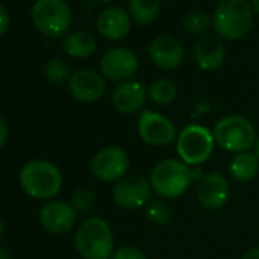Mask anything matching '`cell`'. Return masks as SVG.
I'll return each instance as SVG.
<instances>
[{
  "label": "cell",
  "mask_w": 259,
  "mask_h": 259,
  "mask_svg": "<svg viewBox=\"0 0 259 259\" xmlns=\"http://www.w3.org/2000/svg\"><path fill=\"white\" fill-rule=\"evenodd\" d=\"M212 23L220 38L241 40L253 26V8L248 0H220Z\"/></svg>",
  "instance_id": "277c9868"
},
{
  "label": "cell",
  "mask_w": 259,
  "mask_h": 259,
  "mask_svg": "<svg viewBox=\"0 0 259 259\" xmlns=\"http://www.w3.org/2000/svg\"><path fill=\"white\" fill-rule=\"evenodd\" d=\"M70 204L78 213H87L96 206V194L89 188H79L72 194Z\"/></svg>",
  "instance_id": "484cf974"
},
{
  "label": "cell",
  "mask_w": 259,
  "mask_h": 259,
  "mask_svg": "<svg viewBox=\"0 0 259 259\" xmlns=\"http://www.w3.org/2000/svg\"><path fill=\"white\" fill-rule=\"evenodd\" d=\"M145 215L148 221L154 226H166L171 223L174 212L168 200L165 198H154L145 206Z\"/></svg>",
  "instance_id": "603a6c76"
},
{
  "label": "cell",
  "mask_w": 259,
  "mask_h": 259,
  "mask_svg": "<svg viewBox=\"0 0 259 259\" xmlns=\"http://www.w3.org/2000/svg\"><path fill=\"white\" fill-rule=\"evenodd\" d=\"M153 188L150 179L141 174H126L114 183L111 197L116 206L125 210H135L145 207L151 201Z\"/></svg>",
  "instance_id": "9c48e42d"
},
{
  "label": "cell",
  "mask_w": 259,
  "mask_h": 259,
  "mask_svg": "<svg viewBox=\"0 0 259 259\" xmlns=\"http://www.w3.org/2000/svg\"><path fill=\"white\" fill-rule=\"evenodd\" d=\"M0 259H11V254L7 248L0 247Z\"/></svg>",
  "instance_id": "4dcf8cb0"
},
{
  "label": "cell",
  "mask_w": 259,
  "mask_h": 259,
  "mask_svg": "<svg viewBox=\"0 0 259 259\" xmlns=\"http://www.w3.org/2000/svg\"><path fill=\"white\" fill-rule=\"evenodd\" d=\"M19 183L31 198L52 200L63 189L64 177L61 169L51 160L34 159L20 169Z\"/></svg>",
  "instance_id": "7a4b0ae2"
},
{
  "label": "cell",
  "mask_w": 259,
  "mask_h": 259,
  "mask_svg": "<svg viewBox=\"0 0 259 259\" xmlns=\"http://www.w3.org/2000/svg\"><path fill=\"white\" fill-rule=\"evenodd\" d=\"M40 224L52 235L69 233L78 220V212L67 201L51 200L40 209Z\"/></svg>",
  "instance_id": "4fadbf2b"
},
{
  "label": "cell",
  "mask_w": 259,
  "mask_h": 259,
  "mask_svg": "<svg viewBox=\"0 0 259 259\" xmlns=\"http://www.w3.org/2000/svg\"><path fill=\"white\" fill-rule=\"evenodd\" d=\"M101 75L111 81H130L139 69V60L133 51L126 48H113L107 51L99 63Z\"/></svg>",
  "instance_id": "7c38bea8"
},
{
  "label": "cell",
  "mask_w": 259,
  "mask_h": 259,
  "mask_svg": "<svg viewBox=\"0 0 259 259\" xmlns=\"http://www.w3.org/2000/svg\"><path fill=\"white\" fill-rule=\"evenodd\" d=\"M148 90L139 81H123L111 93V104L120 114H135L144 110Z\"/></svg>",
  "instance_id": "2e32d148"
},
{
  "label": "cell",
  "mask_w": 259,
  "mask_h": 259,
  "mask_svg": "<svg viewBox=\"0 0 259 259\" xmlns=\"http://www.w3.org/2000/svg\"><path fill=\"white\" fill-rule=\"evenodd\" d=\"M183 28L186 29L188 34L195 35V37H201V35H204L209 31L210 19H209V16L206 13H203L200 10H195V11H191L185 17Z\"/></svg>",
  "instance_id": "cb8c5ba5"
},
{
  "label": "cell",
  "mask_w": 259,
  "mask_h": 259,
  "mask_svg": "<svg viewBox=\"0 0 259 259\" xmlns=\"http://www.w3.org/2000/svg\"><path fill=\"white\" fill-rule=\"evenodd\" d=\"M98 2H101V4H108V2H111V0H98Z\"/></svg>",
  "instance_id": "e575fe53"
},
{
  "label": "cell",
  "mask_w": 259,
  "mask_h": 259,
  "mask_svg": "<svg viewBox=\"0 0 259 259\" xmlns=\"http://www.w3.org/2000/svg\"><path fill=\"white\" fill-rule=\"evenodd\" d=\"M69 90L78 102L93 104L105 95V81L101 73L90 69H81L70 76Z\"/></svg>",
  "instance_id": "5bb4252c"
},
{
  "label": "cell",
  "mask_w": 259,
  "mask_h": 259,
  "mask_svg": "<svg viewBox=\"0 0 259 259\" xmlns=\"http://www.w3.org/2000/svg\"><path fill=\"white\" fill-rule=\"evenodd\" d=\"M212 130L200 123L186 125L177 136L176 150L179 159L191 168L200 166L209 160L215 148Z\"/></svg>",
  "instance_id": "8992f818"
},
{
  "label": "cell",
  "mask_w": 259,
  "mask_h": 259,
  "mask_svg": "<svg viewBox=\"0 0 259 259\" xmlns=\"http://www.w3.org/2000/svg\"><path fill=\"white\" fill-rule=\"evenodd\" d=\"M8 25H10L8 11H7V8H5L4 4H0V35H2L8 29Z\"/></svg>",
  "instance_id": "83f0119b"
},
{
  "label": "cell",
  "mask_w": 259,
  "mask_h": 259,
  "mask_svg": "<svg viewBox=\"0 0 259 259\" xmlns=\"http://www.w3.org/2000/svg\"><path fill=\"white\" fill-rule=\"evenodd\" d=\"M230 176L239 183L251 182L259 172V160L254 151H244L233 156L229 165Z\"/></svg>",
  "instance_id": "d6986e66"
},
{
  "label": "cell",
  "mask_w": 259,
  "mask_h": 259,
  "mask_svg": "<svg viewBox=\"0 0 259 259\" xmlns=\"http://www.w3.org/2000/svg\"><path fill=\"white\" fill-rule=\"evenodd\" d=\"M111 259H148V257L142 248L132 245V244H125V245L114 248Z\"/></svg>",
  "instance_id": "4316f807"
},
{
  "label": "cell",
  "mask_w": 259,
  "mask_h": 259,
  "mask_svg": "<svg viewBox=\"0 0 259 259\" xmlns=\"http://www.w3.org/2000/svg\"><path fill=\"white\" fill-rule=\"evenodd\" d=\"M195 63L201 70L213 72L218 70L226 60V49L220 38L212 35L201 37L194 46Z\"/></svg>",
  "instance_id": "ac0fdd59"
},
{
  "label": "cell",
  "mask_w": 259,
  "mask_h": 259,
  "mask_svg": "<svg viewBox=\"0 0 259 259\" xmlns=\"http://www.w3.org/2000/svg\"><path fill=\"white\" fill-rule=\"evenodd\" d=\"M75 248L82 259H111L114 236L110 224L101 217H89L76 229Z\"/></svg>",
  "instance_id": "3957f363"
},
{
  "label": "cell",
  "mask_w": 259,
  "mask_h": 259,
  "mask_svg": "<svg viewBox=\"0 0 259 259\" xmlns=\"http://www.w3.org/2000/svg\"><path fill=\"white\" fill-rule=\"evenodd\" d=\"M200 177V171L188 166L180 159H163L153 166L150 172V183L160 198L176 200L182 197Z\"/></svg>",
  "instance_id": "6da1fadb"
},
{
  "label": "cell",
  "mask_w": 259,
  "mask_h": 259,
  "mask_svg": "<svg viewBox=\"0 0 259 259\" xmlns=\"http://www.w3.org/2000/svg\"><path fill=\"white\" fill-rule=\"evenodd\" d=\"M130 169L128 153L116 145L104 147L96 151L90 160L92 176L102 183H116L126 176Z\"/></svg>",
  "instance_id": "ba28073f"
},
{
  "label": "cell",
  "mask_w": 259,
  "mask_h": 259,
  "mask_svg": "<svg viewBox=\"0 0 259 259\" xmlns=\"http://www.w3.org/2000/svg\"><path fill=\"white\" fill-rule=\"evenodd\" d=\"M138 133L148 147H166L177 141V128L166 116L144 108L138 117Z\"/></svg>",
  "instance_id": "30bf717a"
},
{
  "label": "cell",
  "mask_w": 259,
  "mask_h": 259,
  "mask_svg": "<svg viewBox=\"0 0 259 259\" xmlns=\"http://www.w3.org/2000/svg\"><path fill=\"white\" fill-rule=\"evenodd\" d=\"M195 197L198 204L209 212H217L226 206L230 197L229 180L217 171L201 174L197 180Z\"/></svg>",
  "instance_id": "8fae6325"
},
{
  "label": "cell",
  "mask_w": 259,
  "mask_h": 259,
  "mask_svg": "<svg viewBox=\"0 0 259 259\" xmlns=\"http://www.w3.org/2000/svg\"><path fill=\"white\" fill-rule=\"evenodd\" d=\"M250 5L253 8V13L259 14V0H250Z\"/></svg>",
  "instance_id": "1f68e13d"
},
{
  "label": "cell",
  "mask_w": 259,
  "mask_h": 259,
  "mask_svg": "<svg viewBox=\"0 0 259 259\" xmlns=\"http://www.w3.org/2000/svg\"><path fill=\"white\" fill-rule=\"evenodd\" d=\"M64 51L69 57L76 60H85L96 51V40L92 34L84 31L70 32L64 38Z\"/></svg>",
  "instance_id": "ffe728a7"
},
{
  "label": "cell",
  "mask_w": 259,
  "mask_h": 259,
  "mask_svg": "<svg viewBox=\"0 0 259 259\" xmlns=\"http://www.w3.org/2000/svg\"><path fill=\"white\" fill-rule=\"evenodd\" d=\"M148 98L157 105H169L177 98V85L166 78L156 79L148 87Z\"/></svg>",
  "instance_id": "7402d4cb"
},
{
  "label": "cell",
  "mask_w": 259,
  "mask_h": 259,
  "mask_svg": "<svg viewBox=\"0 0 259 259\" xmlns=\"http://www.w3.org/2000/svg\"><path fill=\"white\" fill-rule=\"evenodd\" d=\"M96 26L102 37L108 40H122L132 31V17L119 7L105 8L99 14Z\"/></svg>",
  "instance_id": "e0dca14e"
},
{
  "label": "cell",
  "mask_w": 259,
  "mask_h": 259,
  "mask_svg": "<svg viewBox=\"0 0 259 259\" xmlns=\"http://www.w3.org/2000/svg\"><path fill=\"white\" fill-rule=\"evenodd\" d=\"M241 259H259V245H257V247H253V248H250V250H247V251L241 256Z\"/></svg>",
  "instance_id": "f546056e"
},
{
  "label": "cell",
  "mask_w": 259,
  "mask_h": 259,
  "mask_svg": "<svg viewBox=\"0 0 259 259\" xmlns=\"http://www.w3.org/2000/svg\"><path fill=\"white\" fill-rule=\"evenodd\" d=\"M8 135H10L8 123L2 116H0V148H4L5 144L8 142Z\"/></svg>",
  "instance_id": "f1b7e54d"
},
{
  "label": "cell",
  "mask_w": 259,
  "mask_h": 259,
  "mask_svg": "<svg viewBox=\"0 0 259 259\" xmlns=\"http://www.w3.org/2000/svg\"><path fill=\"white\" fill-rule=\"evenodd\" d=\"M215 144L227 153H244L254 148L257 135L254 125L244 116L227 114L217 120L212 128Z\"/></svg>",
  "instance_id": "5b68a950"
},
{
  "label": "cell",
  "mask_w": 259,
  "mask_h": 259,
  "mask_svg": "<svg viewBox=\"0 0 259 259\" xmlns=\"http://www.w3.org/2000/svg\"><path fill=\"white\" fill-rule=\"evenodd\" d=\"M4 221H2V218H0V239H2V236H4Z\"/></svg>",
  "instance_id": "836d02e7"
},
{
  "label": "cell",
  "mask_w": 259,
  "mask_h": 259,
  "mask_svg": "<svg viewBox=\"0 0 259 259\" xmlns=\"http://www.w3.org/2000/svg\"><path fill=\"white\" fill-rule=\"evenodd\" d=\"M162 0H128L130 17L138 25H151L160 14Z\"/></svg>",
  "instance_id": "44dd1931"
},
{
  "label": "cell",
  "mask_w": 259,
  "mask_h": 259,
  "mask_svg": "<svg viewBox=\"0 0 259 259\" xmlns=\"http://www.w3.org/2000/svg\"><path fill=\"white\" fill-rule=\"evenodd\" d=\"M32 20L41 34L57 38L67 32L72 13L64 0H37L32 7Z\"/></svg>",
  "instance_id": "52a82bcc"
},
{
  "label": "cell",
  "mask_w": 259,
  "mask_h": 259,
  "mask_svg": "<svg viewBox=\"0 0 259 259\" xmlns=\"http://www.w3.org/2000/svg\"><path fill=\"white\" fill-rule=\"evenodd\" d=\"M148 54L153 63L163 70H174L185 60L182 43L171 35H159L148 46Z\"/></svg>",
  "instance_id": "9a60e30c"
},
{
  "label": "cell",
  "mask_w": 259,
  "mask_h": 259,
  "mask_svg": "<svg viewBox=\"0 0 259 259\" xmlns=\"http://www.w3.org/2000/svg\"><path fill=\"white\" fill-rule=\"evenodd\" d=\"M45 76L48 81H51L52 84H63L66 81L70 79L72 73H70V69L69 66L61 61V60H51L46 63L45 69Z\"/></svg>",
  "instance_id": "d4e9b609"
},
{
  "label": "cell",
  "mask_w": 259,
  "mask_h": 259,
  "mask_svg": "<svg viewBox=\"0 0 259 259\" xmlns=\"http://www.w3.org/2000/svg\"><path fill=\"white\" fill-rule=\"evenodd\" d=\"M254 154H256V157H257V160H259V138H257L256 145H254Z\"/></svg>",
  "instance_id": "d6a6232c"
}]
</instances>
